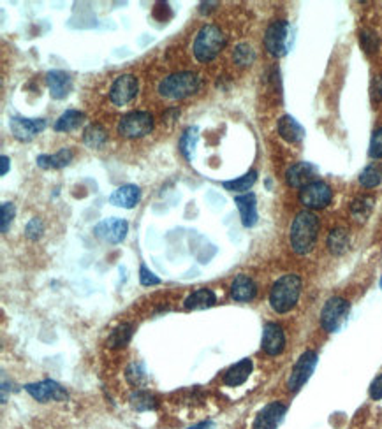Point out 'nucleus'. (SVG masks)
<instances>
[{
  "label": "nucleus",
  "mask_w": 382,
  "mask_h": 429,
  "mask_svg": "<svg viewBox=\"0 0 382 429\" xmlns=\"http://www.w3.org/2000/svg\"><path fill=\"white\" fill-rule=\"evenodd\" d=\"M257 180V171H249L247 174H243L241 178H238V180H231V182H224L222 187L226 190H229V192H245L250 189V187L256 183Z\"/></svg>",
  "instance_id": "obj_30"
},
{
  "label": "nucleus",
  "mask_w": 382,
  "mask_h": 429,
  "mask_svg": "<svg viewBox=\"0 0 382 429\" xmlns=\"http://www.w3.org/2000/svg\"><path fill=\"white\" fill-rule=\"evenodd\" d=\"M46 83H48L49 93L56 100L66 99L72 90V78L66 70H49L46 75Z\"/></svg>",
  "instance_id": "obj_17"
},
{
  "label": "nucleus",
  "mask_w": 382,
  "mask_h": 429,
  "mask_svg": "<svg viewBox=\"0 0 382 429\" xmlns=\"http://www.w3.org/2000/svg\"><path fill=\"white\" fill-rule=\"evenodd\" d=\"M264 46L275 58L286 55L289 49V23L284 20L271 23L264 33Z\"/></svg>",
  "instance_id": "obj_6"
},
{
  "label": "nucleus",
  "mask_w": 382,
  "mask_h": 429,
  "mask_svg": "<svg viewBox=\"0 0 382 429\" xmlns=\"http://www.w3.org/2000/svg\"><path fill=\"white\" fill-rule=\"evenodd\" d=\"M137 78L134 75H122L109 86V100L115 106H125L137 95Z\"/></svg>",
  "instance_id": "obj_9"
},
{
  "label": "nucleus",
  "mask_w": 382,
  "mask_h": 429,
  "mask_svg": "<svg viewBox=\"0 0 382 429\" xmlns=\"http://www.w3.org/2000/svg\"><path fill=\"white\" fill-rule=\"evenodd\" d=\"M319 219L312 211H301L291 226V247L298 256H307L317 241Z\"/></svg>",
  "instance_id": "obj_1"
},
{
  "label": "nucleus",
  "mask_w": 382,
  "mask_h": 429,
  "mask_svg": "<svg viewBox=\"0 0 382 429\" xmlns=\"http://www.w3.org/2000/svg\"><path fill=\"white\" fill-rule=\"evenodd\" d=\"M197 90H199V78L189 70L166 76L164 79H160L159 86H157L160 97L169 100L185 99V97L194 95Z\"/></svg>",
  "instance_id": "obj_4"
},
{
  "label": "nucleus",
  "mask_w": 382,
  "mask_h": 429,
  "mask_svg": "<svg viewBox=\"0 0 382 429\" xmlns=\"http://www.w3.org/2000/svg\"><path fill=\"white\" fill-rule=\"evenodd\" d=\"M360 183L365 189H374L379 183H382V166L372 164V166L365 167L363 173L360 174Z\"/></svg>",
  "instance_id": "obj_33"
},
{
  "label": "nucleus",
  "mask_w": 382,
  "mask_h": 429,
  "mask_svg": "<svg viewBox=\"0 0 382 429\" xmlns=\"http://www.w3.org/2000/svg\"><path fill=\"white\" fill-rule=\"evenodd\" d=\"M125 378L132 387H143L148 382L146 371L142 363H130L125 370Z\"/></svg>",
  "instance_id": "obj_34"
},
{
  "label": "nucleus",
  "mask_w": 382,
  "mask_h": 429,
  "mask_svg": "<svg viewBox=\"0 0 382 429\" xmlns=\"http://www.w3.org/2000/svg\"><path fill=\"white\" fill-rule=\"evenodd\" d=\"M349 248V234L347 231L338 227V229H333L328 236V250H330L333 256H342V254L347 252Z\"/></svg>",
  "instance_id": "obj_27"
},
{
  "label": "nucleus",
  "mask_w": 382,
  "mask_h": 429,
  "mask_svg": "<svg viewBox=\"0 0 382 429\" xmlns=\"http://www.w3.org/2000/svg\"><path fill=\"white\" fill-rule=\"evenodd\" d=\"M372 208H374V199H372V197H356V199L353 201V204H351V214H353L356 220L363 222V220L368 219V214L372 213Z\"/></svg>",
  "instance_id": "obj_31"
},
{
  "label": "nucleus",
  "mask_w": 382,
  "mask_h": 429,
  "mask_svg": "<svg viewBox=\"0 0 382 429\" xmlns=\"http://www.w3.org/2000/svg\"><path fill=\"white\" fill-rule=\"evenodd\" d=\"M316 364H317L316 352L312 350L305 352L300 359H298V363L294 364L293 371H291L289 375V380H287V387H289V391H300V389L305 385V382L312 377V373L316 370Z\"/></svg>",
  "instance_id": "obj_10"
},
{
  "label": "nucleus",
  "mask_w": 382,
  "mask_h": 429,
  "mask_svg": "<svg viewBox=\"0 0 382 429\" xmlns=\"http://www.w3.org/2000/svg\"><path fill=\"white\" fill-rule=\"evenodd\" d=\"M139 281H142L143 287H152V285L160 283V278L155 276L145 264H142V267H139Z\"/></svg>",
  "instance_id": "obj_40"
},
{
  "label": "nucleus",
  "mask_w": 382,
  "mask_h": 429,
  "mask_svg": "<svg viewBox=\"0 0 382 429\" xmlns=\"http://www.w3.org/2000/svg\"><path fill=\"white\" fill-rule=\"evenodd\" d=\"M108 141V130L99 123H92L83 132V143L92 150H100Z\"/></svg>",
  "instance_id": "obj_26"
},
{
  "label": "nucleus",
  "mask_w": 382,
  "mask_h": 429,
  "mask_svg": "<svg viewBox=\"0 0 382 429\" xmlns=\"http://www.w3.org/2000/svg\"><path fill=\"white\" fill-rule=\"evenodd\" d=\"M284 347H286V334L282 327L279 324L268 322L263 329V350L268 355H279L282 354Z\"/></svg>",
  "instance_id": "obj_16"
},
{
  "label": "nucleus",
  "mask_w": 382,
  "mask_h": 429,
  "mask_svg": "<svg viewBox=\"0 0 382 429\" xmlns=\"http://www.w3.org/2000/svg\"><path fill=\"white\" fill-rule=\"evenodd\" d=\"M286 405L275 401V403L266 405L263 410L257 414L256 421H254V429H277L280 421L286 415Z\"/></svg>",
  "instance_id": "obj_15"
},
{
  "label": "nucleus",
  "mask_w": 382,
  "mask_h": 429,
  "mask_svg": "<svg viewBox=\"0 0 382 429\" xmlns=\"http://www.w3.org/2000/svg\"><path fill=\"white\" fill-rule=\"evenodd\" d=\"M226 46V36L217 25H204L194 39L192 52L197 62H212Z\"/></svg>",
  "instance_id": "obj_3"
},
{
  "label": "nucleus",
  "mask_w": 382,
  "mask_h": 429,
  "mask_svg": "<svg viewBox=\"0 0 382 429\" xmlns=\"http://www.w3.org/2000/svg\"><path fill=\"white\" fill-rule=\"evenodd\" d=\"M277 129L282 139H286L287 143H300L305 137V129L293 118V116L286 115L279 120L277 123Z\"/></svg>",
  "instance_id": "obj_22"
},
{
  "label": "nucleus",
  "mask_w": 382,
  "mask_h": 429,
  "mask_svg": "<svg viewBox=\"0 0 382 429\" xmlns=\"http://www.w3.org/2000/svg\"><path fill=\"white\" fill-rule=\"evenodd\" d=\"M130 407L136 412L153 410V408L157 407V398L153 396L152 392L139 389V391L132 392V396H130Z\"/></svg>",
  "instance_id": "obj_29"
},
{
  "label": "nucleus",
  "mask_w": 382,
  "mask_h": 429,
  "mask_svg": "<svg viewBox=\"0 0 382 429\" xmlns=\"http://www.w3.org/2000/svg\"><path fill=\"white\" fill-rule=\"evenodd\" d=\"M25 391L29 392L33 400L39 403H48V401H66L69 398L66 389L55 380H43L38 384H26Z\"/></svg>",
  "instance_id": "obj_11"
},
{
  "label": "nucleus",
  "mask_w": 382,
  "mask_h": 429,
  "mask_svg": "<svg viewBox=\"0 0 382 429\" xmlns=\"http://www.w3.org/2000/svg\"><path fill=\"white\" fill-rule=\"evenodd\" d=\"M13 136L22 143H29L33 137L39 136L46 129V120L43 118H23V116H13L9 122Z\"/></svg>",
  "instance_id": "obj_13"
},
{
  "label": "nucleus",
  "mask_w": 382,
  "mask_h": 429,
  "mask_svg": "<svg viewBox=\"0 0 382 429\" xmlns=\"http://www.w3.org/2000/svg\"><path fill=\"white\" fill-rule=\"evenodd\" d=\"M331 199H333V190L328 183L319 180L301 189L300 192V203L308 210H323L331 203Z\"/></svg>",
  "instance_id": "obj_8"
},
{
  "label": "nucleus",
  "mask_w": 382,
  "mask_h": 429,
  "mask_svg": "<svg viewBox=\"0 0 382 429\" xmlns=\"http://www.w3.org/2000/svg\"><path fill=\"white\" fill-rule=\"evenodd\" d=\"M233 60H234V63H238L240 67H249V65H252L254 60H256V52H254L250 45L241 42V45H238L236 48H234Z\"/></svg>",
  "instance_id": "obj_35"
},
{
  "label": "nucleus",
  "mask_w": 382,
  "mask_h": 429,
  "mask_svg": "<svg viewBox=\"0 0 382 429\" xmlns=\"http://www.w3.org/2000/svg\"><path fill=\"white\" fill-rule=\"evenodd\" d=\"M252 361L241 359L240 363L233 364V366L224 373V384H226L227 387H238V385L245 384V382L249 380L250 373H252Z\"/></svg>",
  "instance_id": "obj_21"
},
{
  "label": "nucleus",
  "mask_w": 382,
  "mask_h": 429,
  "mask_svg": "<svg viewBox=\"0 0 382 429\" xmlns=\"http://www.w3.org/2000/svg\"><path fill=\"white\" fill-rule=\"evenodd\" d=\"M317 167L310 162H298L291 166L286 173L287 185L293 189H305L310 183L317 182Z\"/></svg>",
  "instance_id": "obj_14"
},
{
  "label": "nucleus",
  "mask_w": 382,
  "mask_h": 429,
  "mask_svg": "<svg viewBox=\"0 0 382 429\" xmlns=\"http://www.w3.org/2000/svg\"><path fill=\"white\" fill-rule=\"evenodd\" d=\"M381 287H382V281H381Z\"/></svg>",
  "instance_id": "obj_46"
},
{
  "label": "nucleus",
  "mask_w": 382,
  "mask_h": 429,
  "mask_svg": "<svg viewBox=\"0 0 382 429\" xmlns=\"http://www.w3.org/2000/svg\"><path fill=\"white\" fill-rule=\"evenodd\" d=\"M368 153H370L372 159H382V127L375 130L374 136H372Z\"/></svg>",
  "instance_id": "obj_39"
},
{
  "label": "nucleus",
  "mask_w": 382,
  "mask_h": 429,
  "mask_svg": "<svg viewBox=\"0 0 382 429\" xmlns=\"http://www.w3.org/2000/svg\"><path fill=\"white\" fill-rule=\"evenodd\" d=\"M153 116L148 111H130L119 120L116 130L127 139H139L152 132Z\"/></svg>",
  "instance_id": "obj_5"
},
{
  "label": "nucleus",
  "mask_w": 382,
  "mask_h": 429,
  "mask_svg": "<svg viewBox=\"0 0 382 429\" xmlns=\"http://www.w3.org/2000/svg\"><path fill=\"white\" fill-rule=\"evenodd\" d=\"M43 233H45V226H43V220L38 219V217H33V219H30V222L26 224V227H25V236L29 237L30 241H38L39 237L43 236Z\"/></svg>",
  "instance_id": "obj_38"
},
{
  "label": "nucleus",
  "mask_w": 382,
  "mask_h": 429,
  "mask_svg": "<svg viewBox=\"0 0 382 429\" xmlns=\"http://www.w3.org/2000/svg\"><path fill=\"white\" fill-rule=\"evenodd\" d=\"M217 303V296L212 289H197L185 299V310H204Z\"/></svg>",
  "instance_id": "obj_23"
},
{
  "label": "nucleus",
  "mask_w": 382,
  "mask_h": 429,
  "mask_svg": "<svg viewBox=\"0 0 382 429\" xmlns=\"http://www.w3.org/2000/svg\"><path fill=\"white\" fill-rule=\"evenodd\" d=\"M374 95L377 97L379 100L382 99V79H381V76H377V78H375V85H374Z\"/></svg>",
  "instance_id": "obj_43"
},
{
  "label": "nucleus",
  "mask_w": 382,
  "mask_h": 429,
  "mask_svg": "<svg viewBox=\"0 0 382 429\" xmlns=\"http://www.w3.org/2000/svg\"><path fill=\"white\" fill-rule=\"evenodd\" d=\"M132 334H134L132 324H120V326H116L115 329L109 333L106 343H108L109 348H123L130 341Z\"/></svg>",
  "instance_id": "obj_28"
},
{
  "label": "nucleus",
  "mask_w": 382,
  "mask_h": 429,
  "mask_svg": "<svg viewBox=\"0 0 382 429\" xmlns=\"http://www.w3.org/2000/svg\"><path fill=\"white\" fill-rule=\"evenodd\" d=\"M16 214V208L13 203H2V206H0V229H2V234H8L9 233V227H11L13 219H15Z\"/></svg>",
  "instance_id": "obj_37"
},
{
  "label": "nucleus",
  "mask_w": 382,
  "mask_h": 429,
  "mask_svg": "<svg viewBox=\"0 0 382 429\" xmlns=\"http://www.w3.org/2000/svg\"><path fill=\"white\" fill-rule=\"evenodd\" d=\"M370 396L372 400H382V375H379L370 385Z\"/></svg>",
  "instance_id": "obj_41"
},
{
  "label": "nucleus",
  "mask_w": 382,
  "mask_h": 429,
  "mask_svg": "<svg viewBox=\"0 0 382 429\" xmlns=\"http://www.w3.org/2000/svg\"><path fill=\"white\" fill-rule=\"evenodd\" d=\"M127 233H129V224L122 219H116V217L102 220V222H99L96 227H93V234H96V237H99L100 241H106V243L112 244L122 243V241L125 240Z\"/></svg>",
  "instance_id": "obj_12"
},
{
  "label": "nucleus",
  "mask_w": 382,
  "mask_h": 429,
  "mask_svg": "<svg viewBox=\"0 0 382 429\" xmlns=\"http://www.w3.org/2000/svg\"><path fill=\"white\" fill-rule=\"evenodd\" d=\"M256 294L257 287L249 274H238L231 283V296H233L234 301L247 303V301H252Z\"/></svg>",
  "instance_id": "obj_20"
},
{
  "label": "nucleus",
  "mask_w": 382,
  "mask_h": 429,
  "mask_svg": "<svg viewBox=\"0 0 382 429\" xmlns=\"http://www.w3.org/2000/svg\"><path fill=\"white\" fill-rule=\"evenodd\" d=\"M347 313H349V303L344 297H331L321 311V326L328 333H335L340 329Z\"/></svg>",
  "instance_id": "obj_7"
},
{
  "label": "nucleus",
  "mask_w": 382,
  "mask_h": 429,
  "mask_svg": "<svg viewBox=\"0 0 382 429\" xmlns=\"http://www.w3.org/2000/svg\"><path fill=\"white\" fill-rule=\"evenodd\" d=\"M212 6H217V2H203V4L199 6V13H203V15L204 13H210L213 9Z\"/></svg>",
  "instance_id": "obj_44"
},
{
  "label": "nucleus",
  "mask_w": 382,
  "mask_h": 429,
  "mask_svg": "<svg viewBox=\"0 0 382 429\" xmlns=\"http://www.w3.org/2000/svg\"><path fill=\"white\" fill-rule=\"evenodd\" d=\"M83 122H85V115H83L82 111L69 109V111L62 113V115L59 116L53 129H55L56 132H72V130L78 129L79 125H83Z\"/></svg>",
  "instance_id": "obj_25"
},
{
  "label": "nucleus",
  "mask_w": 382,
  "mask_h": 429,
  "mask_svg": "<svg viewBox=\"0 0 382 429\" xmlns=\"http://www.w3.org/2000/svg\"><path fill=\"white\" fill-rule=\"evenodd\" d=\"M142 199V190L137 185H122L115 189L109 196V203L113 206L125 208V210H132Z\"/></svg>",
  "instance_id": "obj_19"
},
{
  "label": "nucleus",
  "mask_w": 382,
  "mask_h": 429,
  "mask_svg": "<svg viewBox=\"0 0 382 429\" xmlns=\"http://www.w3.org/2000/svg\"><path fill=\"white\" fill-rule=\"evenodd\" d=\"M196 141H197V129L196 127H189L185 132L182 134L180 137V152L182 155L185 157L187 160H192L194 157V148H196Z\"/></svg>",
  "instance_id": "obj_32"
},
{
  "label": "nucleus",
  "mask_w": 382,
  "mask_h": 429,
  "mask_svg": "<svg viewBox=\"0 0 382 429\" xmlns=\"http://www.w3.org/2000/svg\"><path fill=\"white\" fill-rule=\"evenodd\" d=\"M301 294V280L298 274H284L275 281L270 292V304L277 313H287L296 306Z\"/></svg>",
  "instance_id": "obj_2"
},
{
  "label": "nucleus",
  "mask_w": 382,
  "mask_h": 429,
  "mask_svg": "<svg viewBox=\"0 0 382 429\" xmlns=\"http://www.w3.org/2000/svg\"><path fill=\"white\" fill-rule=\"evenodd\" d=\"M72 152L69 148H62L55 153V155H39L38 157V166L41 169H60V167L69 166L72 160Z\"/></svg>",
  "instance_id": "obj_24"
},
{
  "label": "nucleus",
  "mask_w": 382,
  "mask_h": 429,
  "mask_svg": "<svg viewBox=\"0 0 382 429\" xmlns=\"http://www.w3.org/2000/svg\"><path fill=\"white\" fill-rule=\"evenodd\" d=\"M234 204L240 211L241 224L243 227H254L257 224V199L254 194H241V196L234 197Z\"/></svg>",
  "instance_id": "obj_18"
},
{
  "label": "nucleus",
  "mask_w": 382,
  "mask_h": 429,
  "mask_svg": "<svg viewBox=\"0 0 382 429\" xmlns=\"http://www.w3.org/2000/svg\"><path fill=\"white\" fill-rule=\"evenodd\" d=\"M208 428H213L212 422H203V424L192 426V428H190V429H208Z\"/></svg>",
  "instance_id": "obj_45"
},
{
  "label": "nucleus",
  "mask_w": 382,
  "mask_h": 429,
  "mask_svg": "<svg viewBox=\"0 0 382 429\" xmlns=\"http://www.w3.org/2000/svg\"><path fill=\"white\" fill-rule=\"evenodd\" d=\"M360 42H361V48H363L367 53L377 52L379 46H381V39H379L377 33H375L374 30H370V29L361 30Z\"/></svg>",
  "instance_id": "obj_36"
},
{
  "label": "nucleus",
  "mask_w": 382,
  "mask_h": 429,
  "mask_svg": "<svg viewBox=\"0 0 382 429\" xmlns=\"http://www.w3.org/2000/svg\"><path fill=\"white\" fill-rule=\"evenodd\" d=\"M9 167H11V160H9V157H6V155L0 157V174H2V176L8 174Z\"/></svg>",
  "instance_id": "obj_42"
}]
</instances>
